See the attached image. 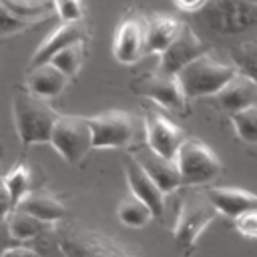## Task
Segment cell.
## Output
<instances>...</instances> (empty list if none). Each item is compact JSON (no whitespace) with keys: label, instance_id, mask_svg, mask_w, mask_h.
Instances as JSON below:
<instances>
[{"label":"cell","instance_id":"6da1fadb","mask_svg":"<svg viewBox=\"0 0 257 257\" xmlns=\"http://www.w3.org/2000/svg\"><path fill=\"white\" fill-rule=\"evenodd\" d=\"M12 116L18 139L24 145H40L50 141L58 112L46 100L32 96L28 90H16L12 96Z\"/></svg>","mask_w":257,"mask_h":257},{"label":"cell","instance_id":"7a4b0ae2","mask_svg":"<svg viewBox=\"0 0 257 257\" xmlns=\"http://www.w3.org/2000/svg\"><path fill=\"white\" fill-rule=\"evenodd\" d=\"M235 74L237 72L231 64L219 62L217 58L205 52L193 62H189L183 70H179L175 78L181 84L185 98H201L217 94Z\"/></svg>","mask_w":257,"mask_h":257},{"label":"cell","instance_id":"3957f363","mask_svg":"<svg viewBox=\"0 0 257 257\" xmlns=\"http://www.w3.org/2000/svg\"><path fill=\"white\" fill-rule=\"evenodd\" d=\"M201 22L219 34H239L257 24V0H205Z\"/></svg>","mask_w":257,"mask_h":257},{"label":"cell","instance_id":"277c9868","mask_svg":"<svg viewBox=\"0 0 257 257\" xmlns=\"http://www.w3.org/2000/svg\"><path fill=\"white\" fill-rule=\"evenodd\" d=\"M173 161L177 165L181 185H203L221 173L219 157L199 139H185Z\"/></svg>","mask_w":257,"mask_h":257},{"label":"cell","instance_id":"5b68a950","mask_svg":"<svg viewBox=\"0 0 257 257\" xmlns=\"http://www.w3.org/2000/svg\"><path fill=\"white\" fill-rule=\"evenodd\" d=\"M48 143L66 163L70 165L80 163L86 157V153L92 149V139H90V128L86 118L58 114Z\"/></svg>","mask_w":257,"mask_h":257},{"label":"cell","instance_id":"8992f818","mask_svg":"<svg viewBox=\"0 0 257 257\" xmlns=\"http://www.w3.org/2000/svg\"><path fill=\"white\" fill-rule=\"evenodd\" d=\"M215 215H217V211L207 201V197L189 195L183 201L181 213H179L177 223H175V229H173L179 247L181 249L193 247L195 241L199 239V235L205 231V227L215 219Z\"/></svg>","mask_w":257,"mask_h":257},{"label":"cell","instance_id":"52a82bcc","mask_svg":"<svg viewBox=\"0 0 257 257\" xmlns=\"http://www.w3.org/2000/svg\"><path fill=\"white\" fill-rule=\"evenodd\" d=\"M92 149H118L133 141V118L122 110H106L86 118Z\"/></svg>","mask_w":257,"mask_h":257},{"label":"cell","instance_id":"ba28073f","mask_svg":"<svg viewBox=\"0 0 257 257\" xmlns=\"http://www.w3.org/2000/svg\"><path fill=\"white\" fill-rule=\"evenodd\" d=\"M145 133H147V149L169 161L175 159L177 149L185 141L183 131L159 110H147Z\"/></svg>","mask_w":257,"mask_h":257},{"label":"cell","instance_id":"9c48e42d","mask_svg":"<svg viewBox=\"0 0 257 257\" xmlns=\"http://www.w3.org/2000/svg\"><path fill=\"white\" fill-rule=\"evenodd\" d=\"M205 54V46L199 40V36L191 30V26L183 24L177 38L169 44L167 50L161 52V74L175 76L179 70H183L189 62Z\"/></svg>","mask_w":257,"mask_h":257},{"label":"cell","instance_id":"30bf717a","mask_svg":"<svg viewBox=\"0 0 257 257\" xmlns=\"http://www.w3.org/2000/svg\"><path fill=\"white\" fill-rule=\"evenodd\" d=\"M124 173H126V183H128V189H131V195L149 207V211L153 213V219L163 217V213H165V195L151 181V177L143 171V167L137 163L135 157L126 159Z\"/></svg>","mask_w":257,"mask_h":257},{"label":"cell","instance_id":"8fae6325","mask_svg":"<svg viewBox=\"0 0 257 257\" xmlns=\"http://www.w3.org/2000/svg\"><path fill=\"white\" fill-rule=\"evenodd\" d=\"M74 42H84V22L82 20H74V22H62L60 26H56L34 50L32 58H30V66L36 64H44L48 62L56 52H60L62 48L74 44Z\"/></svg>","mask_w":257,"mask_h":257},{"label":"cell","instance_id":"7c38bea8","mask_svg":"<svg viewBox=\"0 0 257 257\" xmlns=\"http://www.w3.org/2000/svg\"><path fill=\"white\" fill-rule=\"evenodd\" d=\"M205 197L217 213L231 219H237L239 215L257 209V195L237 187H211Z\"/></svg>","mask_w":257,"mask_h":257},{"label":"cell","instance_id":"4fadbf2b","mask_svg":"<svg viewBox=\"0 0 257 257\" xmlns=\"http://www.w3.org/2000/svg\"><path fill=\"white\" fill-rule=\"evenodd\" d=\"M133 157L143 167V171L151 177V181L161 189L163 195H167V193L175 191L177 187H181V177H179V171H177L175 161L163 159V157L155 155L149 149H143V151H139Z\"/></svg>","mask_w":257,"mask_h":257},{"label":"cell","instance_id":"5bb4252c","mask_svg":"<svg viewBox=\"0 0 257 257\" xmlns=\"http://www.w3.org/2000/svg\"><path fill=\"white\" fill-rule=\"evenodd\" d=\"M143 94L153 98L157 104L169 108V110H175V112H183L185 110V94L181 90V84L177 82L175 76L171 74H155L151 78L145 80L143 84Z\"/></svg>","mask_w":257,"mask_h":257},{"label":"cell","instance_id":"9a60e30c","mask_svg":"<svg viewBox=\"0 0 257 257\" xmlns=\"http://www.w3.org/2000/svg\"><path fill=\"white\" fill-rule=\"evenodd\" d=\"M145 48V26L139 20H124L114 34L112 54L120 64H133Z\"/></svg>","mask_w":257,"mask_h":257},{"label":"cell","instance_id":"2e32d148","mask_svg":"<svg viewBox=\"0 0 257 257\" xmlns=\"http://www.w3.org/2000/svg\"><path fill=\"white\" fill-rule=\"evenodd\" d=\"M66 82H68V78L62 72H58L50 62L36 64L26 74V90L32 96L42 98V100L58 96L64 90Z\"/></svg>","mask_w":257,"mask_h":257},{"label":"cell","instance_id":"e0dca14e","mask_svg":"<svg viewBox=\"0 0 257 257\" xmlns=\"http://www.w3.org/2000/svg\"><path fill=\"white\" fill-rule=\"evenodd\" d=\"M143 26H145V48L143 50L161 54L177 38L183 24L169 14H155Z\"/></svg>","mask_w":257,"mask_h":257},{"label":"cell","instance_id":"ac0fdd59","mask_svg":"<svg viewBox=\"0 0 257 257\" xmlns=\"http://www.w3.org/2000/svg\"><path fill=\"white\" fill-rule=\"evenodd\" d=\"M217 98H219V104H221L225 110H229L231 114H233V112H239V110H243V108L255 106L257 82L249 80L247 76L235 74V76L217 92Z\"/></svg>","mask_w":257,"mask_h":257},{"label":"cell","instance_id":"d6986e66","mask_svg":"<svg viewBox=\"0 0 257 257\" xmlns=\"http://www.w3.org/2000/svg\"><path fill=\"white\" fill-rule=\"evenodd\" d=\"M14 209L22 211V213H26V215H30V217H34L42 223H48V225L60 221L66 213L64 205L56 197H52L48 193H34V191L24 195L22 201Z\"/></svg>","mask_w":257,"mask_h":257},{"label":"cell","instance_id":"ffe728a7","mask_svg":"<svg viewBox=\"0 0 257 257\" xmlns=\"http://www.w3.org/2000/svg\"><path fill=\"white\" fill-rule=\"evenodd\" d=\"M6 229H8V235L16 241V243H24V241H32L40 235L46 233V229L50 227L48 223H42L22 211H12L8 217H6Z\"/></svg>","mask_w":257,"mask_h":257},{"label":"cell","instance_id":"44dd1931","mask_svg":"<svg viewBox=\"0 0 257 257\" xmlns=\"http://www.w3.org/2000/svg\"><path fill=\"white\" fill-rule=\"evenodd\" d=\"M82 60H84V42H74V44L62 48L60 52H56L48 62L58 72H62L66 78H72L80 70Z\"/></svg>","mask_w":257,"mask_h":257},{"label":"cell","instance_id":"7402d4cb","mask_svg":"<svg viewBox=\"0 0 257 257\" xmlns=\"http://www.w3.org/2000/svg\"><path fill=\"white\" fill-rule=\"evenodd\" d=\"M116 215H118V219H120L122 225L135 227V229L145 227V225L153 219V213L149 211V207H147L145 203H141L139 199H135L133 195L120 201Z\"/></svg>","mask_w":257,"mask_h":257},{"label":"cell","instance_id":"603a6c76","mask_svg":"<svg viewBox=\"0 0 257 257\" xmlns=\"http://www.w3.org/2000/svg\"><path fill=\"white\" fill-rule=\"evenodd\" d=\"M233 68L237 74L257 82V42H243L231 52Z\"/></svg>","mask_w":257,"mask_h":257},{"label":"cell","instance_id":"cb8c5ba5","mask_svg":"<svg viewBox=\"0 0 257 257\" xmlns=\"http://www.w3.org/2000/svg\"><path fill=\"white\" fill-rule=\"evenodd\" d=\"M2 183L16 207L22 201V197L30 193V169L26 165H16L2 177Z\"/></svg>","mask_w":257,"mask_h":257},{"label":"cell","instance_id":"d4e9b609","mask_svg":"<svg viewBox=\"0 0 257 257\" xmlns=\"http://www.w3.org/2000/svg\"><path fill=\"white\" fill-rule=\"evenodd\" d=\"M231 122L239 139H243L245 143H257V106L233 112Z\"/></svg>","mask_w":257,"mask_h":257},{"label":"cell","instance_id":"484cf974","mask_svg":"<svg viewBox=\"0 0 257 257\" xmlns=\"http://www.w3.org/2000/svg\"><path fill=\"white\" fill-rule=\"evenodd\" d=\"M30 24H32V22H28V20H24V18H20V16H16V14H12V12L0 2V38H2V36H12V34H16V32L28 28Z\"/></svg>","mask_w":257,"mask_h":257},{"label":"cell","instance_id":"4316f807","mask_svg":"<svg viewBox=\"0 0 257 257\" xmlns=\"http://www.w3.org/2000/svg\"><path fill=\"white\" fill-rule=\"evenodd\" d=\"M62 22L82 20V2L80 0H52Z\"/></svg>","mask_w":257,"mask_h":257},{"label":"cell","instance_id":"83f0119b","mask_svg":"<svg viewBox=\"0 0 257 257\" xmlns=\"http://www.w3.org/2000/svg\"><path fill=\"white\" fill-rule=\"evenodd\" d=\"M235 227L245 237H257V209L239 215L235 219Z\"/></svg>","mask_w":257,"mask_h":257},{"label":"cell","instance_id":"f1b7e54d","mask_svg":"<svg viewBox=\"0 0 257 257\" xmlns=\"http://www.w3.org/2000/svg\"><path fill=\"white\" fill-rule=\"evenodd\" d=\"M0 257H42L34 247H26V245H12L8 249L2 251Z\"/></svg>","mask_w":257,"mask_h":257},{"label":"cell","instance_id":"f546056e","mask_svg":"<svg viewBox=\"0 0 257 257\" xmlns=\"http://www.w3.org/2000/svg\"><path fill=\"white\" fill-rule=\"evenodd\" d=\"M12 211H14V203H12L8 191H6L4 183H2V177H0V221H6V217Z\"/></svg>","mask_w":257,"mask_h":257},{"label":"cell","instance_id":"4dcf8cb0","mask_svg":"<svg viewBox=\"0 0 257 257\" xmlns=\"http://www.w3.org/2000/svg\"><path fill=\"white\" fill-rule=\"evenodd\" d=\"M177 8H181L183 12H199L205 4V0H173Z\"/></svg>","mask_w":257,"mask_h":257},{"label":"cell","instance_id":"1f68e13d","mask_svg":"<svg viewBox=\"0 0 257 257\" xmlns=\"http://www.w3.org/2000/svg\"><path fill=\"white\" fill-rule=\"evenodd\" d=\"M255 106H257V98H255Z\"/></svg>","mask_w":257,"mask_h":257}]
</instances>
